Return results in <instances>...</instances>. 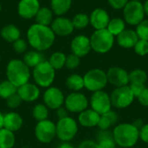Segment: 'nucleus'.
<instances>
[{
    "label": "nucleus",
    "mask_w": 148,
    "mask_h": 148,
    "mask_svg": "<svg viewBox=\"0 0 148 148\" xmlns=\"http://www.w3.org/2000/svg\"><path fill=\"white\" fill-rule=\"evenodd\" d=\"M72 0H50V9L58 16L66 14L71 8Z\"/></svg>",
    "instance_id": "nucleus-26"
},
{
    "label": "nucleus",
    "mask_w": 148,
    "mask_h": 148,
    "mask_svg": "<svg viewBox=\"0 0 148 148\" xmlns=\"http://www.w3.org/2000/svg\"><path fill=\"white\" fill-rule=\"evenodd\" d=\"M23 62L29 67V68H35L38 64H40L42 62L45 61L43 55L37 50H29L28 52H25L23 59Z\"/></svg>",
    "instance_id": "nucleus-27"
},
{
    "label": "nucleus",
    "mask_w": 148,
    "mask_h": 148,
    "mask_svg": "<svg viewBox=\"0 0 148 148\" xmlns=\"http://www.w3.org/2000/svg\"><path fill=\"white\" fill-rule=\"evenodd\" d=\"M134 48L139 56H144L148 54V41L139 39Z\"/></svg>",
    "instance_id": "nucleus-39"
},
{
    "label": "nucleus",
    "mask_w": 148,
    "mask_h": 148,
    "mask_svg": "<svg viewBox=\"0 0 148 148\" xmlns=\"http://www.w3.org/2000/svg\"><path fill=\"white\" fill-rule=\"evenodd\" d=\"M0 35L4 41L10 43H13L15 41L21 38L20 29L15 24L11 23L4 25L0 31Z\"/></svg>",
    "instance_id": "nucleus-23"
},
{
    "label": "nucleus",
    "mask_w": 148,
    "mask_h": 148,
    "mask_svg": "<svg viewBox=\"0 0 148 148\" xmlns=\"http://www.w3.org/2000/svg\"><path fill=\"white\" fill-rule=\"evenodd\" d=\"M108 82L115 88L127 86L129 84V74L121 67H112L107 72Z\"/></svg>",
    "instance_id": "nucleus-14"
},
{
    "label": "nucleus",
    "mask_w": 148,
    "mask_h": 148,
    "mask_svg": "<svg viewBox=\"0 0 148 148\" xmlns=\"http://www.w3.org/2000/svg\"><path fill=\"white\" fill-rule=\"evenodd\" d=\"M108 1L110 6L116 10L123 9L126 6V4L128 3V0H108Z\"/></svg>",
    "instance_id": "nucleus-43"
},
{
    "label": "nucleus",
    "mask_w": 148,
    "mask_h": 148,
    "mask_svg": "<svg viewBox=\"0 0 148 148\" xmlns=\"http://www.w3.org/2000/svg\"><path fill=\"white\" fill-rule=\"evenodd\" d=\"M56 127V137L62 142H69L78 133V123L69 116L58 120Z\"/></svg>",
    "instance_id": "nucleus-7"
},
{
    "label": "nucleus",
    "mask_w": 148,
    "mask_h": 148,
    "mask_svg": "<svg viewBox=\"0 0 148 148\" xmlns=\"http://www.w3.org/2000/svg\"><path fill=\"white\" fill-rule=\"evenodd\" d=\"M89 39L91 49L100 54L108 52L112 49L114 41V36L108 30V29L95 30Z\"/></svg>",
    "instance_id": "nucleus-5"
},
{
    "label": "nucleus",
    "mask_w": 148,
    "mask_h": 148,
    "mask_svg": "<svg viewBox=\"0 0 148 148\" xmlns=\"http://www.w3.org/2000/svg\"><path fill=\"white\" fill-rule=\"evenodd\" d=\"M96 143L99 148H115L116 147L113 134L108 130H101L98 134Z\"/></svg>",
    "instance_id": "nucleus-28"
},
{
    "label": "nucleus",
    "mask_w": 148,
    "mask_h": 148,
    "mask_svg": "<svg viewBox=\"0 0 148 148\" xmlns=\"http://www.w3.org/2000/svg\"><path fill=\"white\" fill-rule=\"evenodd\" d=\"M27 39L30 47L42 52L51 48L55 42L56 35L49 26L34 23L27 30Z\"/></svg>",
    "instance_id": "nucleus-1"
},
{
    "label": "nucleus",
    "mask_w": 148,
    "mask_h": 148,
    "mask_svg": "<svg viewBox=\"0 0 148 148\" xmlns=\"http://www.w3.org/2000/svg\"><path fill=\"white\" fill-rule=\"evenodd\" d=\"M139 134H140V139L143 142L148 144V124L143 125V126L140 128Z\"/></svg>",
    "instance_id": "nucleus-44"
},
{
    "label": "nucleus",
    "mask_w": 148,
    "mask_h": 148,
    "mask_svg": "<svg viewBox=\"0 0 148 148\" xmlns=\"http://www.w3.org/2000/svg\"><path fill=\"white\" fill-rule=\"evenodd\" d=\"M35 136L41 143H50L56 136V124L49 119L37 121L35 127Z\"/></svg>",
    "instance_id": "nucleus-9"
},
{
    "label": "nucleus",
    "mask_w": 148,
    "mask_h": 148,
    "mask_svg": "<svg viewBox=\"0 0 148 148\" xmlns=\"http://www.w3.org/2000/svg\"><path fill=\"white\" fill-rule=\"evenodd\" d=\"M1 10H2V6H1V3H0V11H1Z\"/></svg>",
    "instance_id": "nucleus-51"
},
{
    "label": "nucleus",
    "mask_w": 148,
    "mask_h": 148,
    "mask_svg": "<svg viewBox=\"0 0 148 148\" xmlns=\"http://www.w3.org/2000/svg\"><path fill=\"white\" fill-rule=\"evenodd\" d=\"M147 81V74L145 70L137 69L129 73V83L145 84Z\"/></svg>",
    "instance_id": "nucleus-35"
},
{
    "label": "nucleus",
    "mask_w": 148,
    "mask_h": 148,
    "mask_svg": "<svg viewBox=\"0 0 148 148\" xmlns=\"http://www.w3.org/2000/svg\"><path fill=\"white\" fill-rule=\"evenodd\" d=\"M40 8L38 0H20L17 4V13L23 19H32Z\"/></svg>",
    "instance_id": "nucleus-16"
},
{
    "label": "nucleus",
    "mask_w": 148,
    "mask_h": 148,
    "mask_svg": "<svg viewBox=\"0 0 148 148\" xmlns=\"http://www.w3.org/2000/svg\"><path fill=\"white\" fill-rule=\"evenodd\" d=\"M0 62H1V55H0Z\"/></svg>",
    "instance_id": "nucleus-53"
},
{
    "label": "nucleus",
    "mask_w": 148,
    "mask_h": 148,
    "mask_svg": "<svg viewBox=\"0 0 148 148\" xmlns=\"http://www.w3.org/2000/svg\"><path fill=\"white\" fill-rule=\"evenodd\" d=\"M17 88L9 80H4L0 82V98L6 100L12 95L16 94Z\"/></svg>",
    "instance_id": "nucleus-32"
},
{
    "label": "nucleus",
    "mask_w": 148,
    "mask_h": 148,
    "mask_svg": "<svg viewBox=\"0 0 148 148\" xmlns=\"http://www.w3.org/2000/svg\"><path fill=\"white\" fill-rule=\"evenodd\" d=\"M143 7H144V11H145V14H147L148 16V0L146 1V3L143 4Z\"/></svg>",
    "instance_id": "nucleus-50"
},
{
    "label": "nucleus",
    "mask_w": 148,
    "mask_h": 148,
    "mask_svg": "<svg viewBox=\"0 0 148 148\" xmlns=\"http://www.w3.org/2000/svg\"><path fill=\"white\" fill-rule=\"evenodd\" d=\"M137 99L142 106L148 107V88H146L142 91V93L139 95Z\"/></svg>",
    "instance_id": "nucleus-45"
},
{
    "label": "nucleus",
    "mask_w": 148,
    "mask_h": 148,
    "mask_svg": "<svg viewBox=\"0 0 148 148\" xmlns=\"http://www.w3.org/2000/svg\"><path fill=\"white\" fill-rule=\"evenodd\" d=\"M81 62L80 57L77 56L72 54H69L66 56V62H65V67L69 69H75L79 67Z\"/></svg>",
    "instance_id": "nucleus-38"
},
{
    "label": "nucleus",
    "mask_w": 148,
    "mask_h": 148,
    "mask_svg": "<svg viewBox=\"0 0 148 148\" xmlns=\"http://www.w3.org/2000/svg\"><path fill=\"white\" fill-rule=\"evenodd\" d=\"M58 148H75L69 142H62Z\"/></svg>",
    "instance_id": "nucleus-48"
},
{
    "label": "nucleus",
    "mask_w": 148,
    "mask_h": 148,
    "mask_svg": "<svg viewBox=\"0 0 148 148\" xmlns=\"http://www.w3.org/2000/svg\"><path fill=\"white\" fill-rule=\"evenodd\" d=\"M50 28L54 34L58 36H68L75 29L72 20L62 16L55 18L50 24Z\"/></svg>",
    "instance_id": "nucleus-15"
},
{
    "label": "nucleus",
    "mask_w": 148,
    "mask_h": 148,
    "mask_svg": "<svg viewBox=\"0 0 148 148\" xmlns=\"http://www.w3.org/2000/svg\"><path fill=\"white\" fill-rule=\"evenodd\" d=\"M16 137L13 132L3 127L0 129V148H13Z\"/></svg>",
    "instance_id": "nucleus-30"
},
{
    "label": "nucleus",
    "mask_w": 148,
    "mask_h": 148,
    "mask_svg": "<svg viewBox=\"0 0 148 148\" xmlns=\"http://www.w3.org/2000/svg\"><path fill=\"white\" fill-rule=\"evenodd\" d=\"M129 88L134 95L135 98H138L139 95L142 93V91L146 88L145 84H137V83H130Z\"/></svg>",
    "instance_id": "nucleus-42"
},
{
    "label": "nucleus",
    "mask_w": 148,
    "mask_h": 148,
    "mask_svg": "<svg viewBox=\"0 0 148 148\" xmlns=\"http://www.w3.org/2000/svg\"><path fill=\"white\" fill-rule=\"evenodd\" d=\"M32 116L37 121L47 120L49 117V108L44 103L36 104L32 109Z\"/></svg>",
    "instance_id": "nucleus-34"
},
{
    "label": "nucleus",
    "mask_w": 148,
    "mask_h": 148,
    "mask_svg": "<svg viewBox=\"0 0 148 148\" xmlns=\"http://www.w3.org/2000/svg\"><path fill=\"white\" fill-rule=\"evenodd\" d=\"M70 47H71L72 53L80 58L86 56L92 49L90 44V39L83 35L76 36L72 40Z\"/></svg>",
    "instance_id": "nucleus-17"
},
{
    "label": "nucleus",
    "mask_w": 148,
    "mask_h": 148,
    "mask_svg": "<svg viewBox=\"0 0 148 148\" xmlns=\"http://www.w3.org/2000/svg\"><path fill=\"white\" fill-rule=\"evenodd\" d=\"M136 33L140 39L148 41V19L143 20L137 25Z\"/></svg>",
    "instance_id": "nucleus-37"
},
{
    "label": "nucleus",
    "mask_w": 148,
    "mask_h": 148,
    "mask_svg": "<svg viewBox=\"0 0 148 148\" xmlns=\"http://www.w3.org/2000/svg\"><path fill=\"white\" fill-rule=\"evenodd\" d=\"M77 148H99L96 141L90 140H83L79 144Z\"/></svg>",
    "instance_id": "nucleus-46"
},
{
    "label": "nucleus",
    "mask_w": 148,
    "mask_h": 148,
    "mask_svg": "<svg viewBox=\"0 0 148 148\" xmlns=\"http://www.w3.org/2000/svg\"><path fill=\"white\" fill-rule=\"evenodd\" d=\"M12 48L13 50L17 53V54H23L26 52L27 48H28V42L23 39V38H19L16 41H15L12 43Z\"/></svg>",
    "instance_id": "nucleus-40"
},
{
    "label": "nucleus",
    "mask_w": 148,
    "mask_h": 148,
    "mask_svg": "<svg viewBox=\"0 0 148 148\" xmlns=\"http://www.w3.org/2000/svg\"><path fill=\"white\" fill-rule=\"evenodd\" d=\"M84 88L88 91L96 92L102 90L108 84L107 73L100 69L88 70L83 76Z\"/></svg>",
    "instance_id": "nucleus-6"
},
{
    "label": "nucleus",
    "mask_w": 148,
    "mask_h": 148,
    "mask_svg": "<svg viewBox=\"0 0 148 148\" xmlns=\"http://www.w3.org/2000/svg\"><path fill=\"white\" fill-rule=\"evenodd\" d=\"M68 114H69V111L66 109V108L61 107V108H59L58 109H56V115H57V117H58V120L68 117V116H69Z\"/></svg>",
    "instance_id": "nucleus-47"
},
{
    "label": "nucleus",
    "mask_w": 148,
    "mask_h": 148,
    "mask_svg": "<svg viewBox=\"0 0 148 148\" xmlns=\"http://www.w3.org/2000/svg\"><path fill=\"white\" fill-rule=\"evenodd\" d=\"M35 19L36 23L44 26H49L54 20V13L50 8L41 7L35 16Z\"/></svg>",
    "instance_id": "nucleus-25"
},
{
    "label": "nucleus",
    "mask_w": 148,
    "mask_h": 148,
    "mask_svg": "<svg viewBox=\"0 0 148 148\" xmlns=\"http://www.w3.org/2000/svg\"><path fill=\"white\" fill-rule=\"evenodd\" d=\"M100 114L94 111L92 108L88 109L87 108L86 110L81 112L78 115V122L80 123L81 126L84 127H97L99 121H100Z\"/></svg>",
    "instance_id": "nucleus-20"
},
{
    "label": "nucleus",
    "mask_w": 148,
    "mask_h": 148,
    "mask_svg": "<svg viewBox=\"0 0 148 148\" xmlns=\"http://www.w3.org/2000/svg\"><path fill=\"white\" fill-rule=\"evenodd\" d=\"M134 95H133L129 85L115 88L110 95L112 107L118 109H124L128 108L134 100Z\"/></svg>",
    "instance_id": "nucleus-8"
},
{
    "label": "nucleus",
    "mask_w": 148,
    "mask_h": 148,
    "mask_svg": "<svg viewBox=\"0 0 148 148\" xmlns=\"http://www.w3.org/2000/svg\"><path fill=\"white\" fill-rule=\"evenodd\" d=\"M5 101H6V105H7V107L10 108H11V109H16V108H17L21 105V103L23 102V101L21 100V98H20V96L17 95V93L12 95L11 96H10L9 98H7Z\"/></svg>",
    "instance_id": "nucleus-41"
},
{
    "label": "nucleus",
    "mask_w": 148,
    "mask_h": 148,
    "mask_svg": "<svg viewBox=\"0 0 148 148\" xmlns=\"http://www.w3.org/2000/svg\"><path fill=\"white\" fill-rule=\"evenodd\" d=\"M118 121V115L115 112L110 110L103 114H101L98 127L101 130H108L110 127L114 126Z\"/></svg>",
    "instance_id": "nucleus-24"
},
{
    "label": "nucleus",
    "mask_w": 148,
    "mask_h": 148,
    "mask_svg": "<svg viewBox=\"0 0 148 148\" xmlns=\"http://www.w3.org/2000/svg\"><path fill=\"white\" fill-rule=\"evenodd\" d=\"M136 31L133 29H125L117 36V42L119 45L124 49L134 48L139 40Z\"/></svg>",
    "instance_id": "nucleus-22"
},
{
    "label": "nucleus",
    "mask_w": 148,
    "mask_h": 148,
    "mask_svg": "<svg viewBox=\"0 0 148 148\" xmlns=\"http://www.w3.org/2000/svg\"><path fill=\"white\" fill-rule=\"evenodd\" d=\"M3 127V114L0 111V129Z\"/></svg>",
    "instance_id": "nucleus-49"
},
{
    "label": "nucleus",
    "mask_w": 148,
    "mask_h": 148,
    "mask_svg": "<svg viewBox=\"0 0 148 148\" xmlns=\"http://www.w3.org/2000/svg\"><path fill=\"white\" fill-rule=\"evenodd\" d=\"M17 95L25 102H33L40 97V88L34 83L27 82L17 88Z\"/></svg>",
    "instance_id": "nucleus-18"
},
{
    "label": "nucleus",
    "mask_w": 148,
    "mask_h": 148,
    "mask_svg": "<svg viewBox=\"0 0 148 148\" xmlns=\"http://www.w3.org/2000/svg\"><path fill=\"white\" fill-rule=\"evenodd\" d=\"M66 86L72 92H80L84 88L83 77L78 74H72L67 77Z\"/></svg>",
    "instance_id": "nucleus-29"
},
{
    "label": "nucleus",
    "mask_w": 148,
    "mask_h": 148,
    "mask_svg": "<svg viewBox=\"0 0 148 148\" xmlns=\"http://www.w3.org/2000/svg\"><path fill=\"white\" fill-rule=\"evenodd\" d=\"M43 103L49 109L56 110L64 105L65 97L62 91L57 87H49L42 95Z\"/></svg>",
    "instance_id": "nucleus-13"
},
{
    "label": "nucleus",
    "mask_w": 148,
    "mask_h": 148,
    "mask_svg": "<svg viewBox=\"0 0 148 148\" xmlns=\"http://www.w3.org/2000/svg\"><path fill=\"white\" fill-rule=\"evenodd\" d=\"M72 23L75 29H85L89 24V16L84 13H78L73 17Z\"/></svg>",
    "instance_id": "nucleus-36"
},
{
    "label": "nucleus",
    "mask_w": 148,
    "mask_h": 148,
    "mask_svg": "<svg viewBox=\"0 0 148 148\" xmlns=\"http://www.w3.org/2000/svg\"><path fill=\"white\" fill-rule=\"evenodd\" d=\"M48 62L55 70H59L62 69L63 67H65L66 56L62 52L56 51L50 56Z\"/></svg>",
    "instance_id": "nucleus-31"
},
{
    "label": "nucleus",
    "mask_w": 148,
    "mask_h": 148,
    "mask_svg": "<svg viewBox=\"0 0 148 148\" xmlns=\"http://www.w3.org/2000/svg\"><path fill=\"white\" fill-rule=\"evenodd\" d=\"M107 29L114 36H118L120 33L125 30V23L121 18H113L110 19Z\"/></svg>",
    "instance_id": "nucleus-33"
},
{
    "label": "nucleus",
    "mask_w": 148,
    "mask_h": 148,
    "mask_svg": "<svg viewBox=\"0 0 148 148\" xmlns=\"http://www.w3.org/2000/svg\"><path fill=\"white\" fill-rule=\"evenodd\" d=\"M88 100L87 96L81 92H72L65 97L64 106L70 113L80 114L86 110L88 107Z\"/></svg>",
    "instance_id": "nucleus-11"
},
{
    "label": "nucleus",
    "mask_w": 148,
    "mask_h": 148,
    "mask_svg": "<svg viewBox=\"0 0 148 148\" xmlns=\"http://www.w3.org/2000/svg\"><path fill=\"white\" fill-rule=\"evenodd\" d=\"M109 21V15L105 10L101 8L93 10L89 16V23L96 30L107 29Z\"/></svg>",
    "instance_id": "nucleus-19"
},
{
    "label": "nucleus",
    "mask_w": 148,
    "mask_h": 148,
    "mask_svg": "<svg viewBox=\"0 0 148 148\" xmlns=\"http://www.w3.org/2000/svg\"><path fill=\"white\" fill-rule=\"evenodd\" d=\"M31 73L29 68L20 59L10 60L6 67V76L16 88L29 82Z\"/></svg>",
    "instance_id": "nucleus-3"
},
{
    "label": "nucleus",
    "mask_w": 148,
    "mask_h": 148,
    "mask_svg": "<svg viewBox=\"0 0 148 148\" xmlns=\"http://www.w3.org/2000/svg\"><path fill=\"white\" fill-rule=\"evenodd\" d=\"M123 9L124 18L128 24L138 25L140 22L143 21L145 16V11L143 4L140 1L130 0Z\"/></svg>",
    "instance_id": "nucleus-10"
},
{
    "label": "nucleus",
    "mask_w": 148,
    "mask_h": 148,
    "mask_svg": "<svg viewBox=\"0 0 148 148\" xmlns=\"http://www.w3.org/2000/svg\"><path fill=\"white\" fill-rule=\"evenodd\" d=\"M89 103L91 108L100 115L110 111L112 108L110 95L103 90L94 92Z\"/></svg>",
    "instance_id": "nucleus-12"
},
{
    "label": "nucleus",
    "mask_w": 148,
    "mask_h": 148,
    "mask_svg": "<svg viewBox=\"0 0 148 148\" xmlns=\"http://www.w3.org/2000/svg\"><path fill=\"white\" fill-rule=\"evenodd\" d=\"M32 76L39 88H48L52 85L56 77V70L48 61H43L33 69Z\"/></svg>",
    "instance_id": "nucleus-4"
},
{
    "label": "nucleus",
    "mask_w": 148,
    "mask_h": 148,
    "mask_svg": "<svg viewBox=\"0 0 148 148\" xmlns=\"http://www.w3.org/2000/svg\"><path fill=\"white\" fill-rule=\"evenodd\" d=\"M131 1H140V0H131Z\"/></svg>",
    "instance_id": "nucleus-52"
},
{
    "label": "nucleus",
    "mask_w": 148,
    "mask_h": 148,
    "mask_svg": "<svg viewBox=\"0 0 148 148\" xmlns=\"http://www.w3.org/2000/svg\"><path fill=\"white\" fill-rule=\"evenodd\" d=\"M113 137L116 145L123 148L133 147L140 139L139 128L133 123H121L114 127Z\"/></svg>",
    "instance_id": "nucleus-2"
},
{
    "label": "nucleus",
    "mask_w": 148,
    "mask_h": 148,
    "mask_svg": "<svg viewBox=\"0 0 148 148\" xmlns=\"http://www.w3.org/2000/svg\"><path fill=\"white\" fill-rule=\"evenodd\" d=\"M23 120L16 112H9L3 114V127L13 133L20 130L23 127Z\"/></svg>",
    "instance_id": "nucleus-21"
}]
</instances>
